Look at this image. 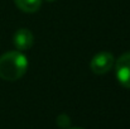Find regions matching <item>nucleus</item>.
I'll return each mask as SVG.
<instances>
[{"label":"nucleus","instance_id":"1","mask_svg":"<svg viewBox=\"0 0 130 129\" xmlns=\"http://www.w3.org/2000/svg\"><path fill=\"white\" fill-rule=\"evenodd\" d=\"M28 70V58L19 51H10L0 57V79L17 81Z\"/></svg>","mask_w":130,"mask_h":129},{"label":"nucleus","instance_id":"2","mask_svg":"<svg viewBox=\"0 0 130 129\" xmlns=\"http://www.w3.org/2000/svg\"><path fill=\"white\" fill-rule=\"evenodd\" d=\"M115 63V57L110 52H100L95 54L91 60L90 67L96 75H105L109 72Z\"/></svg>","mask_w":130,"mask_h":129},{"label":"nucleus","instance_id":"3","mask_svg":"<svg viewBox=\"0 0 130 129\" xmlns=\"http://www.w3.org/2000/svg\"><path fill=\"white\" fill-rule=\"evenodd\" d=\"M115 75L119 84L130 89V52L121 54L115 63Z\"/></svg>","mask_w":130,"mask_h":129},{"label":"nucleus","instance_id":"4","mask_svg":"<svg viewBox=\"0 0 130 129\" xmlns=\"http://www.w3.org/2000/svg\"><path fill=\"white\" fill-rule=\"evenodd\" d=\"M13 43L14 46L19 49V51H25V49H29L33 43H34V36L33 33L27 29V28H20L18 29L15 33H14V37H13Z\"/></svg>","mask_w":130,"mask_h":129},{"label":"nucleus","instance_id":"5","mask_svg":"<svg viewBox=\"0 0 130 129\" xmlns=\"http://www.w3.org/2000/svg\"><path fill=\"white\" fill-rule=\"evenodd\" d=\"M15 5L24 13H36L42 5V0H14Z\"/></svg>","mask_w":130,"mask_h":129},{"label":"nucleus","instance_id":"6","mask_svg":"<svg viewBox=\"0 0 130 129\" xmlns=\"http://www.w3.org/2000/svg\"><path fill=\"white\" fill-rule=\"evenodd\" d=\"M56 122H57L58 127H61V128H68L70 124H71V119H70V117L66 115V114H61V115H58Z\"/></svg>","mask_w":130,"mask_h":129},{"label":"nucleus","instance_id":"7","mask_svg":"<svg viewBox=\"0 0 130 129\" xmlns=\"http://www.w3.org/2000/svg\"><path fill=\"white\" fill-rule=\"evenodd\" d=\"M68 129H82V128H68Z\"/></svg>","mask_w":130,"mask_h":129},{"label":"nucleus","instance_id":"8","mask_svg":"<svg viewBox=\"0 0 130 129\" xmlns=\"http://www.w3.org/2000/svg\"><path fill=\"white\" fill-rule=\"evenodd\" d=\"M47 1H54V0H47Z\"/></svg>","mask_w":130,"mask_h":129}]
</instances>
